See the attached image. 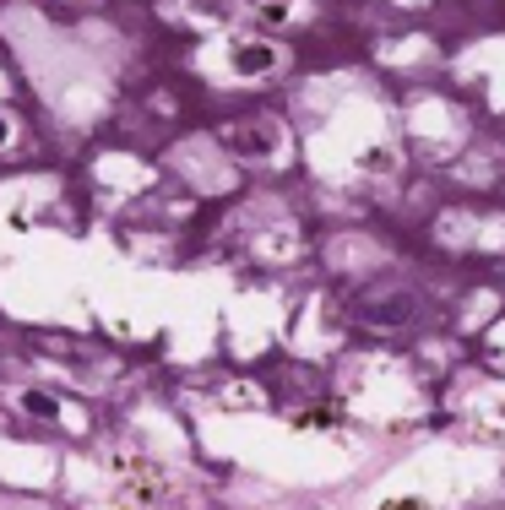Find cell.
<instances>
[{"label":"cell","instance_id":"6da1fadb","mask_svg":"<svg viewBox=\"0 0 505 510\" xmlns=\"http://www.w3.org/2000/svg\"><path fill=\"white\" fill-rule=\"evenodd\" d=\"M27 413H38V419H54L60 408H54V397H44V391H27Z\"/></svg>","mask_w":505,"mask_h":510},{"label":"cell","instance_id":"7a4b0ae2","mask_svg":"<svg viewBox=\"0 0 505 510\" xmlns=\"http://www.w3.org/2000/svg\"><path fill=\"white\" fill-rule=\"evenodd\" d=\"M267 60H272V54H267V49H245V54H239V71H261V65H267Z\"/></svg>","mask_w":505,"mask_h":510},{"label":"cell","instance_id":"3957f363","mask_svg":"<svg viewBox=\"0 0 505 510\" xmlns=\"http://www.w3.org/2000/svg\"><path fill=\"white\" fill-rule=\"evenodd\" d=\"M381 510H419V500H392V505H381Z\"/></svg>","mask_w":505,"mask_h":510},{"label":"cell","instance_id":"277c9868","mask_svg":"<svg viewBox=\"0 0 505 510\" xmlns=\"http://www.w3.org/2000/svg\"><path fill=\"white\" fill-rule=\"evenodd\" d=\"M5 136H11V130H5V120H0V147H5Z\"/></svg>","mask_w":505,"mask_h":510}]
</instances>
